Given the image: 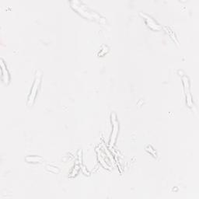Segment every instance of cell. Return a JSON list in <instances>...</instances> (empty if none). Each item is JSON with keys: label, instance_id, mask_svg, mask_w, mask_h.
<instances>
[{"label": "cell", "instance_id": "2", "mask_svg": "<svg viewBox=\"0 0 199 199\" xmlns=\"http://www.w3.org/2000/svg\"><path fill=\"white\" fill-rule=\"evenodd\" d=\"M114 133H113L112 135H111V145H113V144H114V139H115L116 135H117V130H118V127L117 126V122H116L115 119L114 120Z\"/></svg>", "mask_w": 199, "mask_h": 199}, {"label": "cell", "instance_id": "1", "mask_svg": "<svg viewBox=\"0 0 199 199\" xmlns=\"http://www.w3.org/2000/svg\"><path fill=\"white\" fill-rule=\"evenodd\" d=\"M41 73L40 72H38L37 73V76H36V79H35V82L33 83V89L31 90V93H30V96H29V101H28V104L31 105L33 102V99L35 97V94L37 93V88H38V85L41 82Z\"/></svg>", "mask_w": 199, "mask_h": 199}]
</instances>
